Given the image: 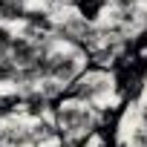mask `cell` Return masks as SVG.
Masks as SVG:
<instances>
[{"label":"cell","instance_id":"1","mask_svg":"<svg viewBox=\"0 0 147 147\" xmlns=\"http://www.w3.org/2000/svg\"><path fill=\"white\" fill-rule=\"evenodd\" d=\"M52 124L58 127L61 138H75V136H95L104 124V113L98 107L81 104V101H61L55 110H49Z\"/></svg>","mask_w":147,"mask_h":147},{"label":"cell","instance_id":"2","mask_svg":"<svg viewBox=\"0 0 147 147\" xmlns=\"http://www.w3.org/2000/svg\"><path fill=\"white\" fill-rule=\"evenodd\" d=\"M115 92V78L110 75V72H104V69H84L81 75L72 81L69 87H66V98H72V101H81V104H90V107H104V101L110 98Z\"/></svg>","mask_w":147,"mask_h":147},{"label":"cell","instance_id":"3","mask_svg":"<svg viewBox=\"0 0 147 147\" xmlns=\"http://www.w3.org/2000/svg\"><path fill=\"white\" fill-rule=\"evenodd\" d=\"M40 52H38V46L29 40V38H23L20 32H15V40H12V52H9V63L12 66H29L35 58H38Z\"/></svg>","mask_w":147,"mask_h":147},{"label":"cell","instance_id":"4","mask_svg":"<svg viewBox=\"0 0 147 147\" xmlns=\"http://www.w3.org/2000/svg\"><path fill=\"white\" fill-rule=\"evenodd\" d=\"M26 20V6H18V3H0V23H23Z\"/></svg>","mask_w":147,"mask_h":147},{"label":"cell","instance_id":"5","mask_svg":"<svg viewBox=\"0 0 147 147\" xmlns=\"http://www.w3.org/2000/svg\"><path fill=\"white\" fill-rule=\"evenodd\" d=\"M12 40H15V29L6 26V23H0V61H9Z\"/></svg>","mask_w":147,"mask_h":147},{"label":"cell","instance_id":"6","mask_svg":"<svg viewBox=\"0 0 147 147\" xmlns=\"http://www.w3.org/2000/svg\"><path fill=\"white\" fill-rule=\"evenodd\" d=\"M124 147H147V130L144 127H136L127 133V144Z\"/></svg>","mask_w":147,"mask_h":147}]
</instances>
